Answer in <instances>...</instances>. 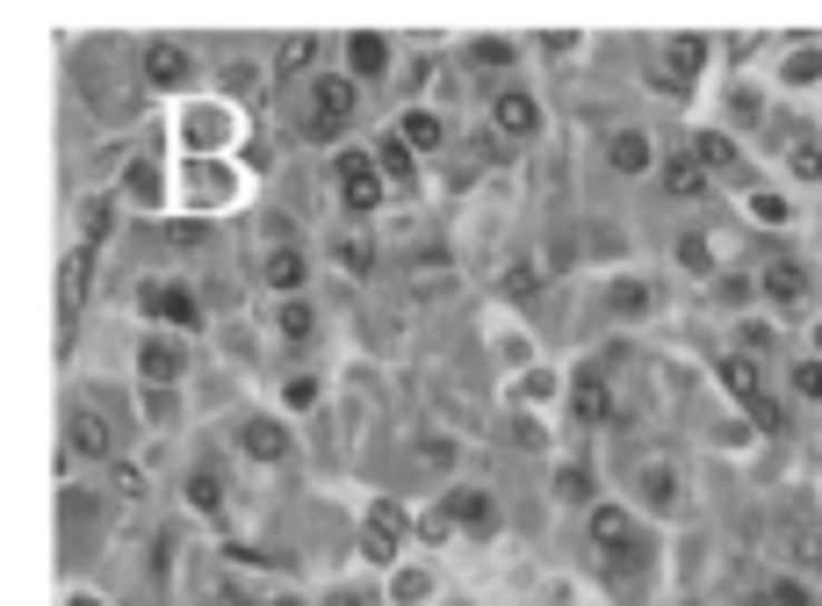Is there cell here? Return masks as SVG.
Segmentation results:
<instances>
[{
    "instance_id": "1",
    "label": "cell",
    "mask_w": 822,
    "mask_h": 606,
    "mask_svg": "<svg viewBox=\"0 0 822 606\" xmlns=\"http://www.w3.org/2000/svg\"><path fill=\"white\" fill-rule=\"evenodd\" d=\"M238 138H246V109L224 95H180L174 109V145L180 159H238Z\"/></svg>"
},
{
    "instance_id": "2",
    "label": "cell",
    "mask_w": 822,
    "mask_h": 606,
    "mask_svg": "<svg viewBox=\"0 0 822 606\" xmlns=\"http://www.w3.org/2000/svg\"><path fill=\"white\" fill-rule=\"evenodd\" d=\"M253 188V174L238 159H174V209H188V217H224V209H238Z\"/></svg>"
},
{
    "instance_id": "3",
    "label": "cell",
    "mask_w": 822,
    "mask_h": 606,
    "mask_svg": "<svg viewBox=\"0 0 822 606\" xmlns=\"http://www.w3.org/2000/svg\"><path fill=\"white\" fill-rule=\"evenodd\" d=\"M354 109H361V87L346 80V72H311L303 95H296V138L340 145V130L354 124Z\"/></svg>"
},
{
    "instance_id": "4",
    "label": "cell",
    "mask_w": 822,
    "mask_h": 606,
    "mask_svg": "<svg viewBox=\"0 0 822 606\" xmlns=\"http://www.w3.org/2000/svg\"><path fill=\"white\" fill-rule=\"evenodd\" d=\"M332 188H340V203L354 209V217H369V209H383V166H375V152H340L332 159Z\"/></svg>"
},
{
    "instance_id": "5",
    "label": "cell",
    "mask_w": 822,
    "mask_h": 606,
    "mask_svg": "<svg viewBox=\"0 0 822 606\" xmlns=\"http://www.w3.org/2000/svg\"><path fill=\"white\" fill-rule=\"evenodd\" d=\"M137 311L151 317V325H174V332H188L195 317H203V303H195V290L180 275H151L145 290H137Z\"/></svg>"
},
{
    "instance_id": "6",
    "label": "cell",
    "mask_w": 822,
    "mask_h": 606,
    "mask_svg": "<svg viewBox=\"0 0 822 606\" xmlns=\"http://www.w3.org/2000/svg\"><path fill=\"white\" fill-rule=\"evenodd\" d=\"M137 375H145V390H174L180 375H188V346H180L174 332H145V346H137Z\"/></svg>"
},
{
    "instance_id": "7",
    "label": "cell",
    "mask_w": 822,
    "mask_h": 606,
    "mask_svg": "<svg viewBox=\"0 0 822 606\" xmlns=\"http://www.w3.org/2000/svg\"><path fill=\"white\" fill-rule=\"evenodd\" d=\"M124 203L137 209H174V166H159L151 152H137L124 166Z\"/></svg>"
},
{
    "instance_id": "8",
    "label": "cell",
    "mask_w": 822,
    "mask_h": 606,
    "mask_svg": "<svg viewBox=\"0 0 822 606\" xmlns=\"http://www.w3.org/2000/svg\"><path fill=\"white\" fill-rule=\"evenodd\" d=\"M340 51H346V80H383L390 72V51H398V43L383 37V29H354V37H340Z\"/></svg>"
},
{
    "instance_id": "9",
    "label": "cell",
    "mask_w": 822,
    "mask_h": 606,
    "mask_svg": "<svg viewBox=\"0 0 822 606\" xmlns=\"http://www.w3.org/2000/svg\"><path fill=\"white\" fill-rule=\"evenodd\" d=\"M491 124L506 130V138H535V130H541V101L527 95V87H498V95H491Z\"/></svg>"
},
{
    "instance_id": "10",
    "label": "cell",
    "mask_w": 822,
    "mask_h": 606,
    "mask_svg": "<svg viewBox=\"0 0 822 606\" xmlns=\"http://www.w3.org/2000/svg\"><path fill=\"white\" fill-rule=\"evenodd\" d=\"M238 448H246L253 462H282V454H288V427L267 419V412H253V419H238Z\"/></svg>"
},
{
    "instance_id": "11",
    "label": "cell",
    "mask_w": 822,
    "mask_h": 606,
    "mask_svg": "<svg viewBox=\"0 0 822 606\" xmlns=\"http://www.w3.org/2000/svg\"><path fill=\"white\" fill-rule=\"evenodd\" d=\"M145 80L151 87H188L195 80V51H188V43H151V51H145Z\"/></svg>"
},
{
    "instance_id": "12",
    "label": "cell",
    "mask_w": 822,
    "mask_h": 606,
    "mask_svg": "<svg viewBox=\"0 0 822 606\" xmlns=\"http://www.w3.org/2000/svg\"><path fill=\"white\" fill-rule=\"evenodd\" d=\"M591 541H599L606 556H620V564L643 549V541H635V520H628L620 506H599V512H591Z\"/></svg>"
},
{
    "instance_id": "13",
    "label": "cell",
    "mask_w": 822,
    "mask_h": 606,
    "mask_svg": "<svg viewBox=\"0 0 822 606\" xmlns=\"http://www.w3.org/2000/svg\"><path fill=\"white\" fill-rule=\"evenodd\" d=\"M261 275H267V290H274V296H303V275H311V261H303L296 246H267Z\"/></svg>"
},
{
    "instance_id": "14",
    "label": "cell",
    "mask_w": 822,
    "mask_h": 606,
    "mask_svg": "<svg viewBox=\"0 0 822 606\" xmlns=\"http://www.w3.org/2000/svg\"><path fill=\"white\" fill-rule=\"evenodd\" d=\"M722 383L736 390V398L751 404V412L765 419V427H780V412H772V404H765V390H757V369H751V361H743V354H728V361H722Z\"/></svg>"
},
{
    "instance_id": "15",
    "label": "cell",
    "mask_w": 822,
    "mask_h": 606,
    "mask_svg": "<svg viewBox=\"0 0 822 606\" xmlns=\"http://www.w3.org/2000/svg\"><path fill=\"white\" fill-rule=\"evenodd\" d=\"M440 512H448L454 527H469V535H491V527H498V506H491V491H454Z\"/></svg>"
},
{
    "instance_id": "16",
    "label": "cell",
    "mask_w": 822,
    "mask_h": 606,
    "mask_svg": "<svg viewBox=\"0 0 822 606\" xmlns=\"http://www.w3.org/2000/svg\"><path fill=\"white\" fill-rule=\"evenodd\" d=\"M398 541H404V512H398V506H375V512H369V535H361V549H369L375 564H390V556H398Z\"/></svg>"
},
{
    "instance_id": "17",
    "label": "cell",
    "mask_w": 822,
    "mask_h": 606,
    "mask_svg": "<svg viewBox=\"0 0 822 606\" xmlns=\"http://www.w3.org/2000/svg\"><path fill=\"white\" fill-rule=\"evenodd\" d=\"M398 138H404L411 152H440V145H448V124H440L433 109H404V116H398Z\"/></svg>"
},
{
    "instance_id": "18",
    "label": "cell",
    "mask_w": 822,
    "mask_h": 606,
    "mask_svg": "<svg viewBox=\"0 0 822 606\" xmlns=\"http://www.w3.org/2000/svg\"><path fill=\"white\" fill-rule=\"evenodd\" d=\"M765 296L772 303H809V267H801V261H772L765 267Z\"/></svg>"
},
{
    "instance_id": "19",
    "label": "cell",
    "mask_w": 822,
    "mask_h": 606,
    "mask_svg": "<svg viewBox=\"0 0 822 606\" xmlns=\"http://www.w3.org/2000/svg\"><path fill=\"white\" fill-rule=\"evenodd\" d=\"M375 166H383V180H390V188H398V180H411V166H419V152H411V145L398 138V130H390V138L375 145Z\"/></svg>"
},
{
    "instance_id": "20",
    "label": "cell",
    "mask_w": 822,
    "mask_h": 606,
    "mask_svg": "<svg viewBox=\"0 0 822 606\" xmlns=\"http://www.w3.org/2000/svg\"><path fill=\"white\" fill-rule=\"evenodd\" d=\"M274 332H282L288 346H303V340H311V303H303V296H282V311H274Z\"/></svg>"
},
{
    "instance_id": "21",
    "label": "cell",
    "mask_w": 822,
    "mask_h": 606,
    "mask_svg": "<svg viewBox=\"0 0 822 606\" xmlns=\"http://www.w3.org/2000/svg\"><path fill=\"white\" fill-rule=\"evenodd\" d=\"M606 159H614L620 174H649V138H635V130H620V138L606 145Z\"/></svg>"
},
{
    "instance_id": "22",
    "label": "cell",
    "mask_w": 822,
    "mask_h": 606,
    "mask_svg": "<svg viewBox=\"0 0 822 606\" xmlns=\"http://www.w3.org/2000/svg\"><path fill=\"white\" fill-rule=\"evenodd\" d=\"M786 159H794L801 180H822V145L809 138V130H786Z\"/></svg>"
},
{
    "instance_id": "23",
    "label": "cell",
    "mask_w": 822,
    "mask_h": 606,
    "mask_svg": "<svg viewBox=\"0 0 822 606\" xmlns=\"http://www.w3.org/2000/svg\"><path fill=\"white\" fill-rule=\"evenodd\" d=\"M664 188H672V195H699V188H707L699 159H672V166H664Z\"/></svg>"
},
{
    "instance_id": "24",
    "label": "cell",
    "mask_w": 822,
    "mask_h": 606,
    "mask_svg": "<svg viewBox=\"0 0 822 606\" xmlns=\"http://www.w3.org/2000/svg\"><path fill=\"white\" fill-rule=\"evenodd\" d=\"M425 593H433V578H425V570H398V578H390V599H398V606H419Z\"/></svg>"
},
{
    "instance_id": "25",
    "label": "cell",
    "mask_w": 822,
    "mask_h": 606,
    "mask_svg": "<svg viewBox=\"0 0 822 606\" xmlns=\"http://www.w3.org/2000/svg\"><path fill=\"white\" fill-rule=\"evenodd\" d=\"M606 412H614L606 383H577V419H606Z\"/></svg>"
},
{
    "instance_id": "26",
    "label": "cell",
    "mask_w": 822,
    "mask_h": 606,
    "mask_svg": "<svg viewBox=\"0 0 822 606\" xmlns=\"http://www.w3.org/2000/svg\"><path fill=\"white\" fill-rule=\"evenodd\" d=\"M282 404H288V412H311V404H317V375H288Z\"/></svg>"
},
{
    "instance_id": "27",
    "label": "cell",
    "mask_w": 822,
    "mask_h": 606,
    "mask_svg": "<svg viewBox=\"0 0 822 606\" xmlns=\"http://www.w3.org/2000/svg\"><path fill=\"white\" fill-rule=\"evenodd\" d=\"M693 159H699V166H736V145H728V138H699Z\"/></svg>"
},
{
    "instance_id": "28",
    "label": "cell",
    "mask_w": 822,
    "mask_h": 606,
    "mask_svg": "<svg viewBox=\"0 0 822 606\" xmlns=\"http://www.w3.org/2000/svg\"><path fill=\"white\" fill-rule=\"evenodd\" d=\"M643 491H649V498H657V506H672V491H678V477H672V469H664V462H657V469H643Z\"/></svg>"
},
{
    "instance_id": "29",
    "label": "cell",
    "mask_w": 822,
    "mask_h": 606,
    "mask_svg": "<svg viewBox=\"0 0 822 606\" xmlns=\"http://www.w3.org/2000/svg\"><path fill=\"white\" fill-rule=\"evenodd\" d=\"M188 498H195V506H217V477H209V469H195V477H188Z\"/></svg>"
},
{
    "instance_id": "30",
    "label": "cell",
    "mask_w": 822,
    "mask_h": 606,
    "mask_svg": "<svg viewBox=\"0 0 822 606\" xmlns=\"http://www.w3.org/2000/svg\"><path fill=\"white\" fill-rule=\"evenodd\" d=\"M506 58H512L506 37H477V66H506Z\"/></svg>"
},
{
    "instance_id": "31",
    "label": "cell",
    "mask_w": 822,
    "mask_h": 606,
    "mask_svg": "<svg viewBox=\"0 0 822 606\" xmlns=\"http://www.w3.org/2000/svg\"><path fill=\"white\" fill-rule=\"evenodd\" d=\"M556 491H562V498H585V491H591V477H585V469H562Z\"/></svg>"
},
{
    "instance_id": "32",
    "label": "cell",
    "mask_w": 822,
    "mask_h": 606,
    "mask_svg": "<svg viewBox=\"0 0 822 606\" xmlns=\"http://www.w3.org/2000/svg\"><path fill=\"white\" fill-rule=\"evenodd\" d=\"M325 606H369V593H361V585H332Z\"/></svg>"
},
{
    "instance_id": "33",
    "label": "cell",
    "mask_w": 822,
    "mask_h": 606,
    "mask_svg": "<svg viewBox=\"0 0 822 606\" xmlns=\"http://www.w3.org/2000/svg\"><path fill=\"white\" fill-rule=\"evenodd\" d=\"M643 303H649V296L635 290V282H620V290H614V311H643Z\"/></svg>"
},
{
    "instance_id": "34",
    "label": "cell",
    "mask_w": 822,
    "mask_h": 606,
    "mask_svg": "<svg viewBox=\"0 0 822 606\" xmlns=\"http://www.w3.org/2000/svg\"><path fill=\"white\" fill-rule=\"evenodd\" d=\"M794 383H801V398H822V361H809V369H801Z\"/></svg>"
},
{
    "instance_id": "35",
    "label": "cell",
    "mask_w": 822,
    "mask_h": 606,
    "mask_svg": "<svg viewBox=\"0 0 822 606\" xmlns=\"http://www.w3.org/2000/svg\"><path fill=\"white\" fill-rule=\"evenodd\" d=\"M772 599H780V606H815L809 593H801V585H786V578H780V585H772Z\"/></svg>"
},
{
    "instance_id": "36",
    "label": "cell",
    "mask_w": 822,
    "mask_h": 606,
    "mask_svg": "<svg viewBox=\"0 0 822 606\" xmlns=\"http://www.w3.org/2000/svg\"><path fill=\"white\" fill-rule=\"evenodd\" d=\"M72 606H101V599H95V593H80V599H72Z\"/></svg>"
},
{
    "instance_id": "37",
    "label": "cell",
    "mask_w": 822,
    "mask_h": 606,
    "mask_svg": "<svg viewBox=\"0 0 822 606\" xmlns=\"http://www.w3.org/2000/svg\"><path fill=\"white\" fill-rule=\"evenodd\" d=\"M267 606H303V599H267Z\"/></svg>"
},
{
    "instance_id": "38",
    "label": "cell",
    "mask_w": 822,
    "mask_h": 606,
    "mask_svg": "<svg viewBox=\"0 0 822 606\" xmlns=\"http://www.w3.org/2000/svg\"><path fill=\"white\" fill-rule=\"evenodd\" d=\"M815 346H822V325H815Z\"/></svg>"
},
{
    "instance_id": "39",
    "label": "cell",
    "mask_w": 822,
    "mask_h": 606,
    "mask_svg": "<svg viewBox=\"0 0 822 606\" xmlns=\"http://www.w3.org/2000/svg\"><path fill=\"white\" fill-rule=\"evenodd\" d=\"M815 570H822V549H815Z\"/></svg>"
}]
</instances>
